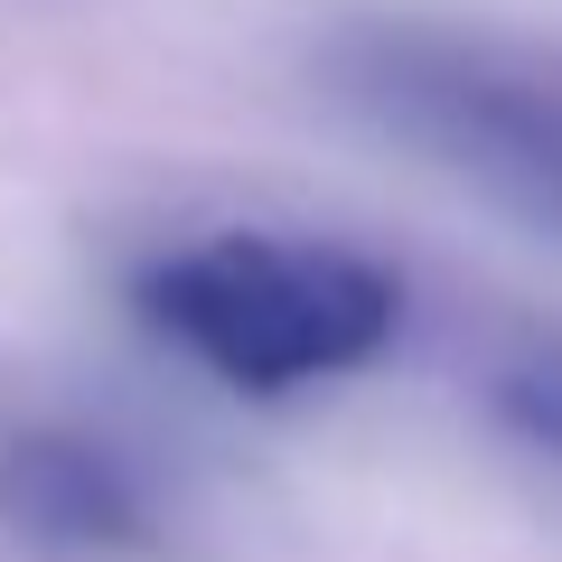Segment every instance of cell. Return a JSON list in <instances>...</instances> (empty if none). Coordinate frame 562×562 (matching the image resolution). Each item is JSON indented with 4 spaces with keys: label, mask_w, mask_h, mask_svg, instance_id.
Here are the masks:
<instances>
[{
    "label": "cell",
    "mask_w": 562,
    "mask_h": 562,
    "mask_svg": "<svg viewBox=\"0 0 562 562\" xmlns=\"http://www.w3.org/2000/svg\"><path fill=\"white\" fill-rule=\"evenodd\" d=\"M132 310L235 394H310L394 347L403 281L357 244L225 225L140 262Z\"/></svg>",
    "instance_id": "1"
},
{
    "label": "cell",
    "mask_w": 562,
    "mask_h": 562,
    "mask_svg": "<svg viewBox=\"0 0 562 562\" xmlns=\"http://www.w3.org/2000/svg\"><path fill=\"white\" fill-rule=\"evenodd\" d=\"M328 76L384 140L562 235V76L543 57L441 20H366L328 47Z\"/></svg>",
    "instance_id": "2"
},
{
    "label": "cell",
    "mask_w": 562,
    "mask_h": 562,
    "mask_svg": "<svg viewBox=\"0 0 562 562\" xmlns=\"http://www.w3.org/2000/svg\"><path fill=\"white\" fill-rule=\"evenodd\" d=\"M0 535H20L29 553L57 562H132L160 553V487L140 479L132 450L94 441V431H10L0 441Z\"/></svg>",
    "instance_id": "3"
},
{
    "label": "cell",
    "mask_w": 562,
    "mask_h": 562,
    "mask_svg": "<svg viewBox=\"0 0 562 562\" xmlns=\"http://www.w3.org/2000/svg\"><path fill=\"white\" fill-rule=\"evenodd\" d=\"M497 413L516 422L535 450H553V460H562V338L525 347V357L497 375Z\"/></svg>",
    "instance_id": "4"
}]
</instances>
